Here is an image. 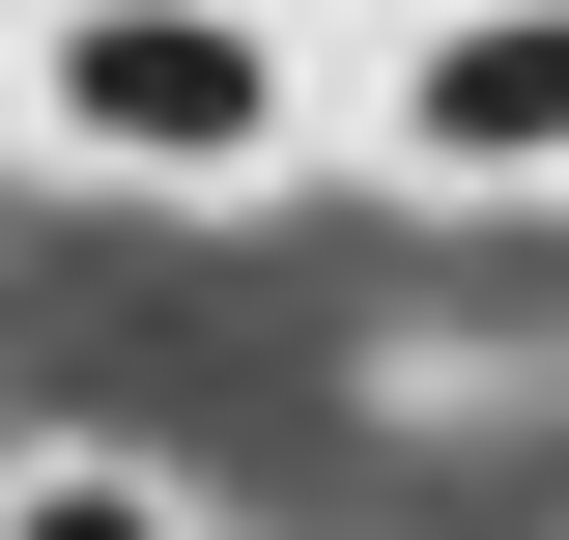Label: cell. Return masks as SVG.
Here are the masks:
<instances>
[{
	"label": "cell",
	"mask_w": 569,
	"mask_h": 540,
	"mask_svg": "<svg viewBox=\"0 0 569 540\" xmlns=\"http://www.w3.org/2000/svg\"><path fill=\"white\" fill-rule=\"evenodd\" d=\"M370 142H399L427 200H569V0H456V29H399Z\"/></svg>",
	"instance_id": "2"
},
{
	"label": "cell",
	"mask_w": 569,
	"mask_h": 540,
	"mask_svg": "<svg viewBox=\"0 0 569 540\" xmlns=\"http://www.w3.org/2000/svg\"><path fill=\"white\" fill-rule=\"evenodd\" d=\"M0 142L114 171V200H284L342 142V86L284 58V0H29L0 29Z\"/></svg>",
	"instance_id": "1"
},
{
	"label": "cell",
	"mask_w": 569,
	"mask_h": 540,
	"mask_svg": "<svg viewBox=\"0 0 569 540\" xmlns=\"http://www.w3.org/2000/svg\"><path fill=\"white\" fill-rule=\"evenodd\" d=\"M0 540H200L142 456H0Z\"/></svg>",
	"instance_id": "3"
}]
</instances>
